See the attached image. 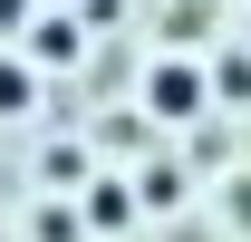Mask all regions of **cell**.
Here are the masks:
<instances>
[{"label": "cell", "mask_w": 251, "mask_h": 242, "mask_svg": "<svg viewBox=\"0 0 251 242\" xmlns=\"http://www.w3.org/2000/svg\"><path fill=\"white\" fill-rule=\"evenodd\" d=\"M232 223H242V233H251V184H232Z\"/></svg>", "instance_id": "obj_10"}, {"label": "cell", "mask_w": 251, "mask_h": 242, "mask_svg": "<svg viewBox=\"0 0 251 242\" xmlns=\"http://www.w3.org/2000/svg\"><path fill=\"white\" fill-rule=\"evenodd\" d=\"M39 242H77V213H68V204H49V213H39Z\"/></svg>", "instance_id": "obj_8"}, {"label": "cell", "mask_w": 251, "mask_h": 242, "mask_svg": "<svg viewBox=\"0 0 251 242\" xmlns=\"http://www.w3.org/2000/svg\"><path fill=\"white\" fill-rule=\"evenodd\" d=\"M10 30H29V0H0V39Z\"/></svg>", "instance_id": "obj_9"}, {"label": "cell", "mask_w": 251, "mask_h": 242, "mask_svg": "<svg viewBox=\"0 0 251 242\" xmlns=\"http://www.w3.org/2000/svg\"><path fill=\"white\" fill-rule=\"evenodd\" d=\"M49 184H87V155H77V146H49Z\"/></svg>", "instance_id": "obj_7"}, {"label": "cell", "mask_w": 251, "mask_h": 242, "mask_svg": "<svg viewBox=\"0 0 251 242\" xmlns=\"http://www.w3.org/2000/svg\"><path fill=\"white\" fill-rule=\"evenodd\" d=\"M203 97H213V78H203L193 59H155V68H145V117H155V126L203 117Z\"/></svg>", "instance_id": "obj_1"}, {"label": "cell", "mask_w": 251, "mask_h": 242, "mask_svg": "<svg viewBox=\"0 0 251 242\" xmlns=\"http://www.w3.org/2000/svg\"><path fill=\"white\" fill-rule=\"evenodd\" d=\"M135 204H145V213L184 204V175H174V165H145V175H135Z\"/></svg>", "instance_id": "obj_6"}, {"label": "cell", "mask_w": 251, "mask_h": 242, "mask_svg": "<svg viewBox=\"0 0 251 242\" xmlns=\"http://www.w3.org/2000/svg\"><path fill=\"white\" fill-rule=\"evenodd\" d=\"M29 97H39V68L29 59H0V117H29Z\"/></svg>", "instance_id": "obj_4"}, {"label": "cell", "mask_w": 251, "mask_h": 242, "mask_svg": "<svg viewBox=\"0 0 251 242\" xmlns=\"http://www.w3.org/2000/svg\"><path fill=\"white\" fill-rule=\"evenodd\" d=\"M0 242H10V233H0Z\"/></svg>", "instance_id": "obj_11"}, {"label": "cell", "mask_w": 251, "mask_h": 242, "mask_svg": "<svg viewBox=\"0 0 251 242\" xmlns=\"http://www.w3.org/2000/svg\"><path fill=\"white\" fill-rule=\"evenodd\" d=\"M29 59L39 68H68L77 59V20H29Z\"/></svg>", "instance_id": "obj_3"}, {"label": "cell", "mask_w": 251, "mask_h": 242, "mask_svg": "<svg viewBox=\"0 0 251 242\" xmlns=\"http://www.w3.org/2000/svg\"><path fill=\"white\" fill-rule=\"evenodd\" d=\"M203 78H213V97H222V107H251V59H232V49H222Z\"/></svg>", "instance_id": "obj_5"}, {"label": "cell", "mask_w": 251, "mask_h": 242, "mask_svg": "<svg viewBox=\"0 0 251 242\" xmlns=\"http://www.w3.org/2000/svg\"><path fill=\"white\" fill-rule=\"evenodd\" d=\"M135 184H87V233H126V223H135Z\"/></svg>", "instance_id": "obj_2"}]
</instances>
